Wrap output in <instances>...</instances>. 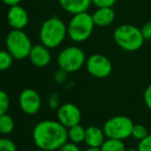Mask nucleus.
<instances>
[{"label":"nucleus","instance_id":"412c9836","mask_svg":"<svg viewBox=\"0 0 151 151\" xmlns=\"http://www.w3.org/2000/svg\"><path fill=\"white\" fill-rule=\"evenodd\" d=\"M10 105V100L8 95L4 91L0 90V115L5 114L7 112Z\"/></svg>","mask_w":151,"mask_h":151},{"label":"nucleus","instance_id":"a211bd4d","mask_svg":"<svg viewBox=\"0 0 151 151\" xmlns=\"http://www.w3.org/2000/svg\"><path fill=\"white\" fill-rule=\"evenodd\" d=\"M14 129V118L7 113L0 115V134L1 135H9Z\"/></svg>","mask_w":151,"mask_h":151},{"label":"nucleus","instance_id":"b1692460","mask_svg":"<svg viewBox=\"0 0 151 151\" xmlns=\"http://www.w3.org/2000/svg\"><path fill=\"white\" fill-rule=\"evenodd\" d=\"M139 151H151V134H148L144 139H142L139 142L138 145Z\"/></svg>","mask_w":151,"mask_h":151},{"label":"nucleus","instance_id":"423d86ee","mask_svg":"<svg viewBox=\"0 0 151 151\" xmlns=\"http://www.w3.org/2000/svg\"><path fill=\"white\" fill-rule=\"evenodd\" d=\"M86 57L84 52L76 45H71L64 48L58 55L59 68L65 70L68 73H73L80 70L86 65Z\"/></svg>","mask_w":151,"mask_h":151},{"label":"nucleus","instance_id":"f257e3e1","mask_svg":"<svg viewBox=\"0 0 151 151\" xmlns=\"http://www.w3.org/2000/svg\"><path fill=\"white\" fill-rule=\"evenodd\" d=\"M32 135L40 150L56 151L68 141V129L59 120L40 121L34 127Z\"/></svg>","mask_w":151,"mask_h":151},{"label":"nucleus","instance_id":"39448f33","mask_svg":"<svg viewBox=\"0 0 151 151\" xmlns=\"http://www.w3.org/2000/svg\"><path fill=\"white\" fill-rule=\"evenodd\" d=\"M5 45L6 50L10 52L14 60H23L28 58L33 46L31 39L24 30L16 29H12V31L7 34Z\"/></svg>","mask_w":151,"mask_h":151},{"label":"nucleus","instance_id":"c756f323","mask_svg":"<svg viewBox=\"0 0 151 151\" xmlns=\"http://www.w3.org/2000/svg\"><path fill=\"white\" fill-rule=\"evenodd\" d=\"M4 4L8 6H12V5H16V4H20L22 0H1Z\"/></svg>","mask_w":151,"mask_h":151},{"label":"nucleus","instance_id":"aec40b11","mask_svg":"<svg viewBox=\"0 0 151 151\" xmlns=\"http://www.w3.org/2000/svg\"><path fill=\"white\" fill-rule=\"evenodd\" d=\"M148 136V131L146 129V127L142 124H135L133 127V132H132V137H134L135 139L141 141L142 139Z\"/></svg>","mask_w":151,"mask_h":151},{"label":"nucleus","instance_id":"9b49d317","mask_svg":"<svg viewBox=\"0 0 151 151\" xmlns=\"http://www.w3.org/2000/svg\"><path fill=\"white\" fill-rule=\"evenodd\" d=\"M6 20L12 29L24 30L29 23V16L27 10L23 6L16 4L9 6V9L6 14Z\"/></svg>","mask_w":151,"mask_h":151},{"label":"nucleus","instance_id":"f3484780","mask_svg":"<svg viewBox=\"0 0 151 151\" xmlns=\"http://www.w3.org/2000/svg\"><path fill=\"white\" fill-rule=\"evenodd\" d=\"M100 149L101 151H127V148H125L122 140L111 139V138H108L107 140H105L100 147Z\"/></svg>","mask_w":151,"mask_h":151},{"label":"nucleus","instance_id":"5701e85b","mask_svg":"<svg viewBox=\"0 0 151 151\" xmlns=\"http://www.w3.org/2000/svg\"><path fill=\"white\" fill-rule=\"evenodd\" d=\"M48 106L52 110H58L60 107V97L58 93H50L48 98Z\"/></svg>","mask_w":151,"mask_h":151},{"label":"nucleus","instance_id":"9d476101","mask_svg":"<svg viewBox=\"0 0 151 151\" xmlns=\"http://www.w3.org/2000/svg\"><path fill=\"white\" fill-rule=\"evenodd\" d=\"M57 117L63 125L67 129L80 123L81 120V112L76 105L72 103L63 104L57 110Z\"/></svg>","mask_w":151,"mask_h":151},{"label":"nucleus","instance_id":"1a4fd4ad","mask_svg":"<svg viewBox=\"0 0 151 151\" xmlns=\"http://www.w3.org/2000/svg\"><path fill=\"white\" fill-rule=\"evenodd\" d=\"M19 105L24 113L34 115L41 108V98L35 90L26 88L19 96Z\"/></svg>","mask_w":151,"mask_h":151},{"label":"nucleus","instance_id":"c85d7f7f","mask_svg":"<svg viewBox=\"0 0 151 151\" xmlns=\"http://www.w3.org/2000/svg\"><path fill=\"white\" fill-rule=\"evenodd\" d=\"M144 102L146 106L151 110V84H149L144 91Z\"/></svg>","mask_w":151,"mask_h":151},{"label":"nucleus","instance_id":"473e14b6","mask_svg":"<svg viewBox=\"0 0 151 151\" xmlns=\"http://www.w3.org/2000/svg\"><path fill=\"white\" fill-rule=\"evenodd\" d=\"M41 151H50V150H41Z\"/></svg>","mask_w":151,"mask_h":151},{"label":"nucleus","instance_id":"20e7f679","mask_svg":"<svg viewBox=\"0 0 151 151\" xmlns=\"http://www.w3.org/2000/svg\"><path fill=\"white\" fill-rule=\"evenodd\" d=\"M95 27L93 16L88 12L75 14L67 25L68 36L72 41L81 43L91 37Z\"/></svg>","mask_w":151,"mask_h":151},{"label":"nucleus","instance_id":"dca6fc26","mask_svg":"<svg viewBox=\"0 0 151 151\" xmlns=\"http://www.w3.org/2000/svg\"><path fill=\"white\" fill-rule=\"evenodd\" d=\"M84 138H86V129L79 123L68 129V139L72 143L79 144L84 142Z\"/></svg>","mask_w":151,"mask_h":151},{"label":"nucleus","instance_id":"cd10ccee","mask_svg":"<svg viewBox=\"0 0 151 151\" xmlns=\"http://www.w3.org/2000/svg\"><path fill=\"white\" fill-rule=\"evenodd\" d=\"M56 151H80V148L78 147L77 144L75 143H72V142H70V143H68V142H66L64 145H62L59 149H57Z\"/></svg>","mask_w":151,"mask_h":151},{"label":"nucleus","instance_id":"4468645a","mask_svg":"<svg viewBox=\"0 0 151 151\" xmlns=\"http://www.w3.org/2000/svg\"><path fill=\"white\" fill-rule=\"evenodd\" d=\"M105 137L106 135L104 133V129H100L99 127H96V125H91V127L86 129L84 142L88 147L100 148L105 141Z\"/></svg>","mask_w":151,"mask_h":151},{"label":"nucleus","instance_id":"f8f14e48","mask_svg":"<svg viewBox=\"0 0 151 151\" xmlns=\"http://www.w3.org/2000/svg\"><path fill=\"white\" fill-rule=\"evenodd\" d=\"M50 48L45 46L44 44H36L32 46L28 58L30 62L35 67L44 68L50 63L52 61V54H50Z\"/></svg>","mask_w":151,"mask_h":151},{"label":"nucleus","instance_id":"ddd939ff","mask_svg":"<svg viewBox=\"0 0 151 151\" xmlns=\"http://www.w3.org/2000/svg\"><path fill=\"white\" fill-rule=\"evenodd\" d=\"M91 16L96 27L101 28L110 26L115 20V12L112 7H99L93 12Z\"/></svg>","mask_w":151,"mask_h":151},{"label":"nucleus","instance_id":"6ab92c4d","mask_svg":"<svg viewBox=\"0 0 151 151\" xmlns=\"http://www.w3.org/2000/svg\"><path fill=\"white\" fill-rule=\"evenodd\" d=\"M14 57L10 55V52L6 50H0V71H5L9 69L14 62Z\"/></svg>","mask_w":151,"mask_h":151},{"label":"nucleus","instance_id":"bb28decb","mask_svg":"<svg viewBox=\"0 0 151 151\" xmlns=\"http://www.w3.org/2000/svg\"><path fill=\"white\" fill-rule=\"evenodd\" d=\"M142 35H143L145 41H151V22H147L142 26L141 28Z\"/></svg>","mask_w":151,"mask_h":151},{"label":"nucleus","instance_id":"2f4dec72","mask_svg":"<svg viewBox=\"0 0 151 151\" xmlns=\"http://www.w3.org/2000/svg\"><path fill=\"white\" fill-rule=\"evenodd\" d=\"M127 151H139V150L135 149V148H129V149H127Z\"/></svg>","mask_w":151,"mask_h":151},{"label":"nucleus","instance_id":"2eb2a0df","mask_svg":"<svg viewBox=\"0 0 151 151\" xmlns=\"http://www.w3.org/2000/svg\"><path fill=\"white\" fill-rule=\"evenodd\" d=\"M61 7L71 14L88 12L91 5V0H58Z\"/></svg>","mask_w":151,"mask_h":151},{"label":"nucleus","instance_id":"393cba45","mask_svg":"<svg viewBox=\"0 0 151 151\" xmlns=\"http://www.w3.org/2000/svg\"><path fill=\"white\" fill-rule=\"evenodd\" d=\"M117 0H91V4L99 7H113Z\"/></svg>","mask_w":151,"mask_h":151},{"label":"nucleus","instance_id":"a878e982","mask_svg":"<svg viewBox=\"0 0 151 151\" xmlns=\"http://www.w3.org/2000/svg\"><path fill=\"white\" fill-rule=\"evenodd\" d=\"M67 74L68 72H66L65 70L59 68V70H57L54 74V80L56 82H58V83H63L67 79Z\"/></svg>","mask_w":151,"mask_h":151},{"label":"nucleus","instance_id":"0eeeda50","mask_svg":"<svg viewBox=\"0 0 151 151\" xmlns=\"http://www.w3.org/2000/svg\"><path fill=\"white\" fill-rule=\"evenodd\" d=\"M134 122L127 116L118 115L109 118L103 127L106 137L111 139L124 140L132 137Z\"/></svg>","mask_w":151,"mask_h":151},{"label":"nucleus","instance_id":"4be33fe9","mask_svg":"<svg viewBox=\"0 0 151 151\" xmlns=\"http://www.w3.org/2000/svg\"><path fill=\"white\" fill-rule=\"evenodd\" d=\"M0 151H17V145L9 138H0Z\"/></svg>","mask_w":151,"mask_h":151},{"label":"nucleus","instance_id":"7c9ffc66","mask_svg":"<svg viewBox=\"0 0 151 151\" xmlns=\"http://www.w3.org/2000/svg\"><path fill=\"white\" fill-rule=\"evenodd\" d=\"M86 151H101L100 148H96V147H88Z\"/></svg>","mask_w":151,"mask_h":151},{"label":"nucleus","instance_id":"f03ea898","mask_svg":"<svg viewBox=\"0 0 151 151\" xmlns=\"http://www.w3.org/2000/svg\"><path fill=\"white\" fill-rule=\"evenodd\" d=\"M113 40L117 46L125 52H137L143 46L145 39L141 28L131 24H122L113 32Z\"/></svg>","mask_w":151,"mask_h":151},{"label":"nucleus","instance_id":"7ed1b4c3","mask_svg":"<svg viewBox=\"0 0 151 151\" xmlns=\"http://www.w3.org/2000/svg\"><path fill=\"white\" fill-rule=\"evenodd\" d=\"M67 35V25L58 17H52L44 21L39 30L40 41L48 48L61 45Z\"/></svg>","mask_w":151,"mask_h":151},{"label":"nucleus","instance_id":"6e6552de","mask_svg":"<svg viewBox=\"0 0 151 151\" xmlns=\"http://www.w3.org/2000/svg\"><path fill=\"white\" fill-rule=\"evenodd\" d=\"M88 72L96 78H106L111 74L113 66L109 59L101 54L91 55L86 61Z\"/></svg>","mask_w":151,"mask_h":151}]
</instances>
